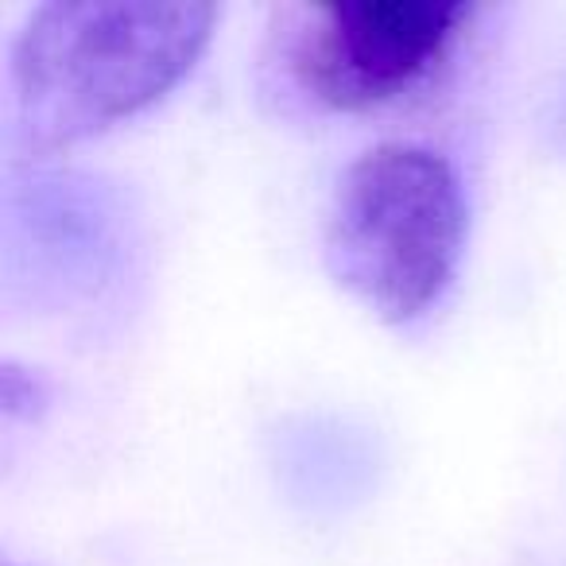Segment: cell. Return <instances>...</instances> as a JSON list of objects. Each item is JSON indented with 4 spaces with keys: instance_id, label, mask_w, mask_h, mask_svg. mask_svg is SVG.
I'll return each mask as SVG.
<instances>
[{
    "instance_id": "5b68a950",
    "label": "cell",
    "mask_w": 566,
    "mask_h": 566,
    "mask_svg": "<svg viewBox=\"0 0 566 566\" xmlns=\"http://www.w3.org/2000/svg\"><path fill=\"white\" fill-rule=\"evenodd\" d=\"M4 566H20V563H17V558H4Z\"/></svg>"
},
{
    "instance_id": "277c9868",
    "label": "cell",
    "mask_w": 566,
    "mask_h": 566,
    "mask_svg": "<svg viewBox=\"0 0 566 566\" xmlns=\"http://www.w3.org/2000/svg\"><path fill=\"white\" fill-rule=\"evenodd\" d=\"M48 403V380L35 377L32 369H20L17 361H4L0 369V411L4 419L35 416Z\"/></svg>"
},
{
    "instance_id": "6da1fadb",
    "label": "cell",
    "mask_w": 566,
    "mask_h": 566,
    "mask_svg": "<svg viewBox=\"0 0 566 566\" xmlns=\"http://www.w3.org/2000/svg\"><path fill=\"white\" fill-rule=\"evenodd\" d=\"M218 4L48 0L9 48L4 151L48 159L156 105L210 43Z\"/></svg>"
},
{
    "instance_id": "7a4b0ae2",
    "label": "cell",
    "mask_w": 566,
    "mask_h": 566,
    "mask_svg": "<svg viewBox=\"0 0 566 566\" xmlns=\"http://www.w3.org/2000/svg\"><path fill=\"white\" fill-rule=\"evenodd\" d=\"M462 179L442 151L385 140L334 182L323 256L334 280L377 318L416 323L447 295L465 244Z\"/></svg>"
},
{
    "instance_id": "3957f363",
    "label": "cell",
    "mask_w": 566,
    "mask_h": 566,
    "mask_svg": "<svg viewBox=\"0 0 566 566\" xmlns=\"http://www.w3.org/2000/svg\"><path fill=\"white\" fill-rule=\"evenodd\" d=\"M478 20L473 0H300L275 12L268 66L318 113H380L431 94Z\"/></svg>"
}]
</instances>
